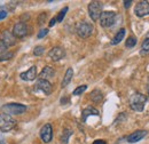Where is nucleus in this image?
<instances>
[{
  "label": "nucleus",
  "mask_w": 149,
  "mask_h": 144,
  "mask_svg": "<svg viewBox=\"0 0 149 144\" xmlns=\"http://www.w3.org/2000/svg\"><path fill=\"white\" fill-rule=\"evenodd\" d=\"M93 144H107V142L103 141V140H96L93 142Z\"/></svg>",
  "instance_id": "2f4dec72"
},
{
  "label": "nucleus",
  "mask_w": 149,
  "mask_h": 144,
  "mask_svg": "<svg viewBox=\"0 0 149 144\" xmlns=\"http://www.w3.org/2000/svg\"><path fill=\"white\" fill-rule=\"evenodd\" d=\"M102 8H103V5L100 1H91L88 3V15L92 18V21L96 22L100 18L102 14Z\"/></svg>",
  "instance_id": "20e7f679"
},
{
  "label": "nucleus",
  "mask_w": 149,
  "mask_h": 144,
  "mask_svg": "<svg viewBox=\"0 0 149 144\" xmlns=\"http://www.w3.org/2000/svg\"><path fill=\"white\" fill-rule=\"evenodd\" d=\"M2 110L6 114H9V116H13V114H22L26 111V107L23 105V104H19V103H8L6 105L2 107Z\"/></svg>",
  "instance_id": "39448f33"
},
{
  "label": "nucleus",
  "mask_w": 149,
  "mask_h": 144,
  "mask_svg": "<svg viewBox=\"0 0 149 144\" xmlns=\"http://www.w3.org/2000/svg\"><path fill=\"white\" fill-rule=\"evenodd\" d=\"M134 14L138 17H143L149 15V2L148 1H139L134 7Z\"/></svg>",
  "instance_id": "6e6552de"
},
{
  "label": "nucleus",
  "mask_w": 149,
  "mask_h": 144,
  "mask_svg": "<svg viewBox=\"0 0 149 144\" xmlns=\"http://www.w3.org/2000/svg\"><path fill=\"white\" fill-rule=\"evenodd\" d=\"M147 91H148L149 94V79H148V82H147Z\"/></svg>",
  "instance_id": "473e14b6"
},
{
  "label": "nucleus",
  "mask_w": 149,
  "mask_h": 144,
  "mask_svg": "<svg viewBox=\"0 0 149 144\" xmlns=\"http://www.w3.org/2000/svg\"><path fill=\"white\" fill-rule=\"evenodd\" d=\"M147 134H148L147 130H142V129L135 130V132H133L132 134H130V135L126 137V141H127L129 143H136V142L141 141L143 137H146Z\"/></svg>",
  "instance_id": "9b49d317"
},
{
  "label": "nucleus",
  "mask_w": 149,
  "mask_h": 144,
  "mask_svg": "<svg viewBox=\"0 0 149 144\" xmlns=\"http://www.w3.org/2000/svg\"><path fill=\"white\" fill-rule=\"evenodd\" d=\"M129 103H130V108L133 111L142 112L146 103H147V96L141 93H134L130 96Z\"/></svg>",
  "instance_id": "f257e3e1"
},
{
  "label": "nucleus",
  "mask_w": 149,
  "mask_h": 144,
  "mask_svg": "<svg viewBox=\"0 0 149 144\" xmlns=\"http://www.w3.org/2000/svg\"><path fill=\"white\" fill-rule=\"evenodd\" d=\"M16 126V120L6 113H0V130L1 132H9Z\"/></svg>",
  "instance_id": "f03ea898"
},
{
  "label": "nucleus",
  "mask_w": 149,
  "mask_h": 144,
  "mask_svg": "<svg viewBox=\"0 0 149 144\" xmlns=\"http://www.w3.org/2000/svg\"><path fill=\"white\" fill-rule=\"evenodd\" d=\"M13 56H14V54H13L12 52H7V53H5L3 55H1V56H0V62L8 61V60H10Z\"/></svg>",
  "instance_id": "393cba45"
},
{
  "label": "nucleus",
  "mask_w": 149,
  "mask_h": 144,
  "mask_svg": "<svg viewBox=\"0 0 149 144\" xmlns=\"http://www.w3.org/2000/svg\"><path fill=\"white\" fill-rule=\"evenodd\" d=\"M125 33H126V30L123 28V29H120V30H118V32L115 35V37L112 38V40L110 41V44L111 45H118L119 42H122V40L124 39V37H125Z\"/></svg>",
  "instance_id": "a211bd4d"
},
{
  "label": "nucleus",
  "mask_w": 149,
  "mask_h": 144,
  "mask_svg": "<svg viewBox=\"0 0 149 144\" xmlns=\"http://www.w3.org/2000/svg\"><path fill=\"white\" fill-rule=\"evenodd\" d=\"M19 77H21V79L24 80V81H32V80H35L36 77H37V68H36L35 65L31 66L28 71L22 72V73L19 74Z\"/></svg>",
  "instance_id": "4468645a"
},
{
  "label": "nucleus",
  "mask_w": 149,
  "mask_h": 144,
  "mask_svg": "<svg viewBox=\"0 0 149 144\" xmlns=\"http://www.w3.org/2000/svg\"><path fill=\"white\" fill-rule=\"evenodd\" d=\"M135 45H136V38L133 36L129 37L127 40L125 41V46H126L127 48H133Z\"/></svg>",
  "instance_id": "412c9836"
},
{
  "label": "nucleus",
  "mask_w": 149,
  "mask_h": 144,
  "mask_svg": "<svg viewBox=\"0 0 149 144\" xmlns=\"http://www.w3.org/2000/svg\"><path fill=\"white\" fill-rule=\"evenodd\" d=\"M56 23V17H53L51 21H49V23H48V25H49V28H52V26H54Z\"/></svg>",
  "instance_id": "7c9ffc66"
},
{
  "label": "nucleus",
  "mask_w": 149,
  "mask_h": 144,
  "mask_svg": "<svg viewBox=\"0 0 149 144\" xmlns=\"http://www.w3.org/2000/svg\"><path fill=\"white\" fill-rule=\"evenodd\" d=\"M68 10H69V8H68V7H64L63 9H61V10H60V13H58V14H57V16H56V22H62Z\"/></svg>",
  "instance_id": "5701e85b"
},
{
  "label": "nucleus",
  "mask_w": 149,
  "mask_h": 144,
  "mask_svg": "<svg viewBox=\"0 0 149 144\" xmlns=\"http://www.w3.org/2000/svg\"><path fill=\"white\" fill-rule=\"evenodd\" d=\"M12 35L15 38H24L28 35V25L24 22H19L14 25Z\"/></svg>",
  "instance_id": "1a4fd4ad"
},
{
  "label": "nucleus",
  "mask_w": 149,
  "mask_h": 144,
  "mask_svg": "<svg viewBox=\"0 0 149 144\" xmlns=\"http://www.w3.org/2000/svg\"><path fill=\"white\" fill-rule=\"evenodd\" d=\"M131 5H132V0H125L124 1V7L127 9V8H130Z\"/></svg>",
  "instance_id": "c756f323"
},
{
  "label": "nucleus",
  "mask_w": 149,
  "mask_h": 144,
  "mask_svg": "<svg viewBox=\"0 0 149 144\" xmlns=\"http://www.w3.org/2000/svg\"><path fill=\"white\" fill-rule=\"evenodd\" d=\"M47 33H48V29H41V30L38 32L37 38L38 39H41V38H44L45 36H47Z\"/></svg>",
  "instance_id": "bb28decb"
},
{
  "label": "nucleus",
  "mask_w": 149,
  "mask_h": 144,
  "mask_svg": "<svg viewBox=\"0 0 149 144\" xmlns=\"http://www.w3.org/2000/svg\"><path fill=\"white\" fill-rule=\"evenodd\" d=\"M86 89H87V85H81V86L77 87V88L72 91V95H74V96H79V95H81Z\"/></svg>",
  "instance_id": "4be33fe9"
},
{
  "label": "nucleus",
  "mask_w": 149,
  "mask_h": 144,
  "mask_svg": "<svg viewBox=\"0 0 149 144\" xmlns=\"http://www.w3.org/2000/svg\"><path fill=\"white\" fill-rule=\"evenodd\" d=\"M93 31H94L93 24H91L88 22H85V21L78 23V25L76 28L77 35L80 37V38H84V39L85 38H88V37L93 33Z\"/></svg>",
  "instance_id": "7ed1b4c3"
},
{
  "label": "nucleus",
  "mask_w": 149,
  "mask_h": 144,
  "mask_svg": "<svg viewBox=\"0 0 149 144\" xmlns=\"http://www.w3.org/2000/svg\"><path fill=\"white\" fill-rule=\"evenodd\" d=\"M39 135H40V138L44 143H49L53 138V127H52V125L51 124L44 125L40 129Z\"/></svg>",
  "instance_id": "0eeeda50"
},
{
  "label": "nucleus",
  "mask_w": 149,
  "mask_h": 144,
  "mask_svg": "<svg viewBox=\"0 0 149 144\" xmlns=\"http://www.w3.org/2000/svg\"><path fill=\"white\" fill-rule=\"evenodd\" d=\"M141 49H142L143 52H149V38L145 39V41H143L142 45H141Z\"/></svg>",
  "instance_id": "a878e982"
},
{
  "label": "nucleus",
  "mask_w": 149,
  "mask_h": 144,
  "mask_svg": "<svg viewBox=\"0 0 149 144\" xmlns=\"http://www.w3.org/2000/svg\"><path fill=\"white\" fill-rule=\"evenodd\" d=\"M7 15H8V13L6 10H0V21L7 17Z\"/></svg>",
  "instance_id": "c85d7f7f"
},
{
  "label": "nucleus",
  "mask_w": 149,
  "mask_h": 144,
  "mask_svg": "<svg viewBox=\"0 0 149 144\" xmlns=\"http://www.w3.org/2000/svg\"><path fill=\"white\" fill-rule=\"evenodd\" d=\"M0 42H2L5 46L9 47V46H14L16 40H15V37L12 35V32L9 31H2L0 33Z\"/></svg>",
  "instance_id": "f8f14e48"
},
{
  "label": "nucleus",
  "mask_w": 149,
  "mask_h": 144,
  "mask_svg": "<svg viewBox=\"0 0 149 144\" xmlns=\"http://www.w3.org/2000/svg\"><path fill=\"white\" fill-rule=\"evenodd\" d=\"M72 135V130L71 129H64L63 130V133H62V135H61V138H60V141H61V143L62 144H68L69 142V138H70V136Z\"/></svg>",
  "instance_id": "aec40b11"
},
{
  "label": "nucleus",
  "mask_w": 149,
  "mask_h": 144,
  "mask_svg": "<svg viewBox=\"0 0 149 144\" xmlns=\"http://www.w3.org/2000/svg\"><path fill=\"white\" fill-rule=\"evenodd\" d=\"M100 25L102 28H110L113 25L115 19H116V13L112 10H106L102 12L101 16H100Z\"/></svg>",
  "instance_id": "423d86ee"
},
{
  "label": "nucleus",
  "mask_w": 149,
  "mask_h": 144,
  "mask_svg": "<svg viewBox=\"0 0 149 144\" xmlns=\"http://www.w3.org/2000/svg\"><path fill=\"white\" fill-rule=\"evenodd\" d=\"M36 88L41 90L45 95H49L52 93V84L48 80H44V79H38L37 84H36Z\"/></svg>",
  "instance_id": "ddd939ff"
},
{
  "label": "nucleus",
  "mask_w": 149,
  "mask_h": 144,
  "mask_svg": "<svg viewBox=\"0 0 149 144\" xmlns=\"http://www.w3.org/2000/svg\"><path fill=\"white\" fill-rule=\"evenodd\" d=\"M72 77H74V70H72V68H68V69H67V71H65V74H64V77H63L62 84H61L62 88L67 87V86L70 84V81L72 80Z\"/></svg>",
  "instance_id": "f3484780"
},
{
  "label": "nucleus",
  "mask_w": 149,
  "mask_h": 144,
  "mask_svg": "<svg viewBox=\"0 0 149 144\" xmlns=\"http://www.w3.org/2000/svg\"><path fill=\"white\" fill-rule=\"evenodd\" d=\"M90 97H91V100L93 101L94 103H99V102L102 101V98H103V94H102V91H101L100 89H94L91 91Z\"/></svg>",
  "instance_id": "6ab92c4d"
},
{
  "label": "nucleus",
  "mask_w": 149,
  "mask_h": 144,
  "mask_svg": "<svg viewBox=\"0 0 149 144\" xmlns=\"http://www.w3.org/2000/svg\"><path fill=\"white\" fill-rule=\"evenodd\" d=\"M90 116H99V111L95 108H93V107H88L85 110H83V112H81V120H83V123H85L86 119Z\"/></svg>",
  "instance_id": "dca6fc26"
},
{
  "label": "nucleus",
  "mask_w": 149,
  "mask_h": 144,
  "mask_svg": "<svg viewBox=\"0 0 149 144\" xmlns=\"http://www.w3.org/2000/svg\"><path fill=\"white\" fill-rule=\"evenodd\" d=\"M48 56H49V58H51L52 61L58 62V61H61L62 58L65 57V51H64L62 47L56 46V47H53V48L48 52Z\"/></svg>",
  "instance_id": "9d476101"
},
{
  "label": "nucleus",
  "mask_w": 149,
  "mask_h": 144,
  "mask_svg": "<svg viewBox=\"0 0 149 144\" xmlns=\"http://www.w3.org/2000/svg\"><path fill=\"white\" fill-rule=\"evenodd\" d=\"M7 48H8L7 46H5V45H3L2 42H0V56H1V55H3L5 53H7V52H8V51H7Z\"/></svg>",
  "instance_id": "cd10ccee"
},
{
  "label": "nucleus",
  "mask_w": 149,
  "mask_h": 144,
  "mask_svg": "<svg viewBox=\"0 0 149 144\" xmlns=\"http://www.w3.org/2000/svg\"><path fill=\"white\" fill-rule=\"evenodd\" d=\"M55 75V70L52 68V66H49V65H46L41 72H40V74H39V79H44V80H48V79H51V78H53Z\"/></svg>",
  "instance_id": "2eb2a0df"
},
{
  "label": "nucleus",
  "mask_w": 149,
  "mask_h": 144,
  "mask_svg": "<svg viewBox=\"0 0 149 144\" xmlns=\"http://www.w3.org/2000/svg\"><path fill=\"white\" fill-rule=\"evenodd\" d=\"M44 52H45L44 46H36V47H35V49H33V55H36V56H40V55L44 54Z\"/></svg>",
  "instance_id": "b1692460"
}]
</instances>
